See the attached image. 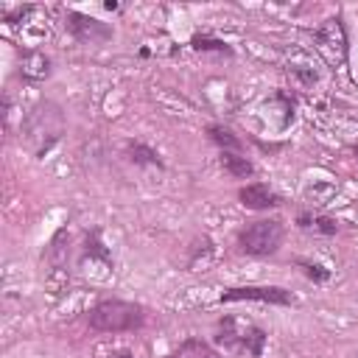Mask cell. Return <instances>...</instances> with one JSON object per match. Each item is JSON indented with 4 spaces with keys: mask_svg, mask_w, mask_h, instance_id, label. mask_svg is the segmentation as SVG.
Returning <instances> with one entry per match:
<instances>
[{
    "mask_svg": "<svg viewBox=\"0 0 358 358\" xmlns=\"http://www.w3.org/2000/svg\"><path fill=\"white\" fill-rule=\"evenodd\" d=\"M299 266H302V271L310 277V280H316V282H324L327 277H330V271L327 268H322L319 263H310V260H296Z\"/></svg>",
    "mask_w": 358,
    "mask_h": 358,
    "instance_id": "obj_17",
    "label": "cell"
},
{
    "mask_svg": "<svg viewBox=\"0 0 358 358\" xmlns=\"http://www.w3.org/2000/svg\"><path fill=\"white\" fill-rule=\"evenodd\" d=\"M299 224L313 227L316 232H324V235H336V229H338V224L333 218H324V215H299Z\"/></svg>",
    "mask_w": 358,
    "mask_h": 358,
    "instance_id": "obj_14",
    "label": "cell"
},
{
    "mask_svg": "<svg viewBox=\"0 0 358 358\" xmlns=\"http://www.w3.org/2000/svg\"><path fill=\"white\" fill-rule=\"evenodd\" d=\"M243 299L268 302V305H291L294 302L291 291L277 288V285H243V288H229L221 294V302H243Z\"/></svg>",
    "mask_w": 358,
    "mask_h": 358,
    "instance_id": "obj_7",
    "label": "cell"
},
{
    "mask_svg": "<svg viewBox=\"0 0 358 358\" xmlns=\"http://www.w3.org/2000/svg\"><path fill=\"white\" fill-rule=\"evenodd\" d=\"M238 199H241V204L249 207V210H268V207H277V204H280V196H277L268 185H263V182H252V185L241 187Z\"/></svg>",
    "mask_w": 358,
    "mask_h": 358,
    "instance_id": "obj_8",
    "label": "cell"
},
{
    "mask_svg": "<svg viewBox=\"0 0 358 358\" xmlns=\"http://www.w3.org/2000/svg\"><path fill=\"white\" fill-rule=\"evenodd\" d=\"M333 196H336V187H333V185H327V182H319V185L308 187V199H313L316 204H327Z\"/></svg>",
    "mask_w": 358,
    "mask_h": 358,
    "instance_id": "obj_15",
    "label": "cell"
},
{
    "mask_svg": "<svg viewBox=\"0 0 358 358\" xmlns=\"http://www.w3.org/2000/svg\"><path fill=\"white\" fill-rule=\"evenodd\" d=\"M218 341H221L224 347L235 350V352L260 358V355H263V347H266V330H260V327L252 324V322L227 316V319H221V324H218Z\"/></svg>",
    "mask_w": 358,
    "mask_h": 358,
    "instance_id": "obj_3",
    "label": "cell"
},
{
    "mask_svg": "<svg viewBox=\"0 0 358 358\" xmlns=\"http://www.w3.org/2000/svg\"><path fill=\"white\" fill-rule=\"evenodd\" d=\"M20 73H22V78L42 81V78L50 76V59L45 53H39V50H28L20 59Z\"/></svg>",
    "mask_w": 358,
    "mask_h": 358,
    "instance_id": "obj_9",
    "label": "cell"
},
{
    "mask_svg": "<svg viewBox=\"0 0 358 358\" xmlns=\"http://www.w3.org/2000/svg\"><path fill=\"white\" fill-rule=\"evenodd\" d=\"M355 154H358V145H355Z\"/></svg>",
    "mask_w": 358,
    "mask_h": 358,
    "instance_id": "obj_20",
    "label": "cell"
},
{
    "mask_svg": "<svg viewBox=\"0 0 358 358\" xmlns=\"http://www.w3.org/2000/svg\"><path fill=\"white\" fill-rule=\"evenodd\" d=\"M207 131H210V140H213L221 151H232V154L241 151V140H238L229 129H224V126H210Z\"/></svg>",
    "mask_w": 358,
    "mask_h": 358,
    "instance_id": "obj_12",
    "label": "cell"
},
{
    "mask_svg": "<svg viewBox=\"0 0 358 358\" xmlns=\"http://www.w3.org/2000/svg\"><path fill=\"white\" fill-rule=\"evenodd\" d=\"M109 358H134V355H131V352H126V350H120V352H112Z\"/></svg>",
    "mask_w": 358,
    "mask_h": 358,
    "instance_id": "obj_19",
    "label": "cell"
},
{
    "mask_svg": "<svg viewBox=\"0 0 358 358\" xmlns=\"http://www.w3.org/2000/svg\"><path fill=\"white\" fill-rule=\"evenodd\" d=\"M129 157H131V162H137V165H159V154H157L154 148L143 145V143H131V145H129Z\"/></svg>",
    "mask_w": 358,
    "mask_h": 358,
    "instance_id": "obj_13",
    "label": "cell"
},
{
    "mask_svg": "<svg viewBox=\"0 0 358 358\" xmlns=\"http://www.w3.org/2000/svg\"><path fill=\"white\" fill-rule=\"evenodd\" d=\"M62 131H64V115L50 101L34 106L31 115L25 117V140L36 154H45L62 137Z\"/></svg>",
    "mask_w": 358,
    "mask_h": 358,
    "instance_id": "obj_2",
    "label": "cell"
},
{
    "mask_svg": "<svg viewBox=\"0 0 358 358\" xmlns=\"http://www.w3.org/2000/svg\"><path fill=\"white\" fill-rule=\"evenodd\" d=\"M221 165H224V171H229L232 176H252V173H255L252 162H249L246 157H241V154H232V151H221Z\"/></svg>",
    "mask_w": 358,
    "mask_h": 358,
    "instance_id": "obj_11",
    "label": "cell"
},
{
    "mask_svg": "<svg viewBox=\"0 0 358 358\" xmlns=\"http://www.w3.org/2000/svg\"><path fill=\"white\" fill-rule=\"evenodd\" d=\"M168 358H215V352L210 350L207 341H201V338H187V341H182Z\"/></svg>",
    "mask_w": 358,
    "mask_h": 358,
    "instance_id": "obj_10",
    "label": "cell"
},
{
    "mask_svg": "<svg viewBox=\"0 0 358 358\" xmlns=\"http://www.w3.org/2000/svg\"><path fill=\"white\" fill-rule=\"evenodd\" d=\"M87 255L101 257L103 263H109V252H106V249H103V243L98 241V232H90V235H87Z\"/></svg>",
    "mask_w": 358,
    "mask_h": 358,
    "instance_id": "obj_16",
    "label": "cell"
},
{
    "mask_svg": "<svg viewBox=\"0 0 358 358\" xmlns=\"http://www.w3.org/2000/svg\"><path fill=\"white\" fill-rule=\"evenodd\" d=\"M280 243H282V224H280L277 218H260V221L249 224V227L238 235L241 252L255 255V257H263V255L277 252Z\"/></svg>",
    "mask_w": 358,
    "mask_h": 358,
    "instance_id": "obj_4",
    "label": "cell"
},
{
    "mask_svg": "<svg viewBox=\"0 0 358 358\" xmlns=\"http://www.w3.org/2000/svg\"><path fill=\"white\" fill-rule=\"evenodd\" d=\"M313 42L327 64H341L347 59V34H344V25L338 17L327 20L322 28H316Z\"/></svg>",
    "mask_w": 358,
    "mask_h": 358,
    "instance_id": "obj_5",
    "label": "cell"
},
{
    "mask_svg": "<svg viewBox=\"0 0 358 358\" xmlns=\"http://www.w3.org/2000/svg\"><path fill=\"white\" fill-rule=\"evenodd\" d=\"M143 322H145L143 308L123 299H103L90 310V327L98 333H126V330H137Z\"/></svg>",
    "mask_w": 358,
    "mask_h": 358,
    "instance_id": "obj_1",
    "label": "cell"
},
{
    "mask_svg": "<svg viewBox=\"0 0 358 358\" xmlns=\"http://www.w3.org/2000/svg\"><path fill=\"white\" fill-rule=\"evenodd\" d=\"M193 48L196 50H224V53H229V48L221 39H210V36H193Z\"/></svg>",
    "mask_w": 358,
    "mask_h": 358,
    "instance_id": "obj_18",
    "label": "cell"
},
{
    "mask_svg": "<svg viewBox=\"0 0 358 358\" xmlns=\"http://www.w3.org/2000/svg\"><path fill=\"white\" fill-rule=\"evenodd\" d=\"M64 25H67V31H70L78 42H84V45H98V42L112 39V28H109L106 22H101V20H95V17H87V14H78V11H67Z\"/></svg>",
    "mask_w": 358,
    "mask_h": 358,
    "instance_id": "obj_6",
    "label": "cell"
}]
</instances>
